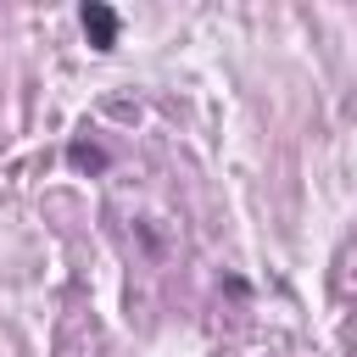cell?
<instances>
[{
    "instance_id": "obj_1",
    "label": "cell",
    "mask_w": 357,
    "mask_h": 357,
    "mask_svg": "<svg viewBox=\"0 0 357 357\" xmlns=\"http://www.w3.org/2000/svg\"><path fill=\"white\" fill-rule=\"evenodd\" d=\"M78 22H84V39L100 50V56H112L117 50V33H123V17L106 6V0H84L78 6Z\"/></svg>"
},
{
    "instance_id": "obj_2",
    "label": "cell",
    "mask_w": 357,
    "mask_h": 357,
    "mask_svg": "<svg viewBox=\"0 0 357 357\" xmlns=\"http://www.w3.org/2000/svg\"><path fill=\"white\" fill-rule=\"evenodd\" d=\"M67 162H73L78 173H106V151H100L95 139H73V145H67Z\"/></svg>"
}]
</instances>
